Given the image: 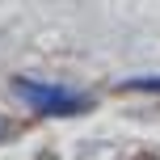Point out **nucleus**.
<instances>
[{"instance_id":"nucleus-1","label":"nucleus","mask_w":160,"mask_h":160,"mask_svg":"<svg viewBox=\"0 0 160 160\" xmlns=\"http://www.w3.org/2000/svg\"><path fill=\"white\" fill-rule=\"evenodd\" d=\"M17 88H21V97H25L38 114H80V110H88V97L72 93V88L34 84V80H17Z\"/></svg>"},{"instance_id":"nucleus-2","label":"nucleus","mask_w":160,"mask_h":160,"mask_svg":"<svg viewBox=\"0 0 160 160\" xmlns=\"http://www.w3.org/2000/svg\"><path fill=\"white\" fill-rule=\"evenodd\" d=\"M127 88H143V93H160V80H127Z\"/></svg>"},{"instance_id":"nucleus-3","label":"nucleus","mask_w":160,"mask_h":160,"mask_svg":"<svg viewBox=\"0 0 160 160\" xmlns=\"http://www.w3.org/2000/svg\"><path fill=\"white\" fill-rule=\"evenodd\" d=\"M0 135H4V122H0Z\"/></svg>"}]
</instances>
